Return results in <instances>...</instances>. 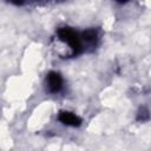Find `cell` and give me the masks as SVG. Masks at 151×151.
Listing matches in <instances>:
<instances>
[{"mask_svg":"<svg viewBox=\"0 0 151 151\" xmlns=\"http://www.w3.org/2000/svg\"><path fill=\"white\" fill-rule=\"evenodd\" d=\"M58 120L61 124H64L66 126H72V127H78L83 123V120L79 116H77L76 113L70 112V111H60L58 114Z\"/></svg>","mask_w":151,"mask_h":151,"instance_id":"277c9868","label":"cell"},{"mask_svg":"<svg viewBox=\"0 0 151 151\" xmlns=\"http://www.w3.org/2000/svg\"><path fill=\"white\" fill-rule=\"evenodd\" d=\"M150 114H149V111L146 107H140L138 113H137V120L139 122H146L149 119Z\"/></svg>","mask_w":151,"mask_h":151,"instance_id":"5b68a950","label":"cell"},{"mask_svg":"<svg viewBox=\"0 0 151 151\" xmlns=\"http://www.w3.org/2000/svg\"><path fill=\"white\" fill-rule=\"evenodd\" d=\"M57 37L61 42L68 46V48L71 50V57L78 55L84 51L81 35L73 28L67 27V26L59 27L57 29Z\"/></svg>","mask_w":151,"mask_h":151,"instance_id":"6da1fadb","label":"cell"},{"mask_svg":"<svg viewBox=\"0 0 151 151\" xmlns=\"http://www.w3.org/2000/svg\"><path fill=\"white\" fill-rule=\"evenodd\" d=\"M63 84H64V80H63V77L59 72L51 71V72L47 73V76H46V87H47V91L50 93L60 92L61 88H63Z\"/></svg>","mask_w":151,"mask_h":151,"instance_id":"3957f363","label":"cell"},{"mask_svg":"<svg viewBox=\"0 0 151 151\" xmlns=\"http://www.w3.org/2000/svg\"><path fill=\"white\" fill-rule=\"evenodd\" d=\"M81 35V41H83V46H84V51H93L98 45H99V32L96 28H91V29H86L84 32L80 33Z\"/></svg>","mask_w":151,"mask_h":151,"instance_id":"7a4b0ae2","label":"cell"}]
</instances>
